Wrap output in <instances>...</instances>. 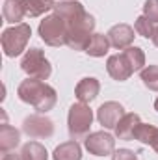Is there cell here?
<instances>
[{
    "instance_id": "obj_1",
    "label": "cell",
    "mask_w": 158,
    "mask_h": 160,
    "mask_svg": "<svg viewBox=\"0 0 158 160\" xmlns=\"http://www.w3.org/2000/svg\"><path fill=\"white\" fill-rule=\"evenodd\" d=\"M54 9L67 24V45L75 50H86L91 36H93L91 32L95 28L93 17L89 13H86L82 4L75 2V0L60 2L54 6Z\"/></svg>"
},
{
    "instance_id": "obj_2",
    "label": "cell",
    "mask_w": 158,
    "mask_h": 160,
    "mask_svg": "<svg viewBox=\"0 0 158 160\" xmlns=\"http://www.w3.org/2000/svg\"><path fill=\"white\" fill-rule=\"evenodd\" d=\"M21 101L32 104L37 112H48L56 104V91L39 78H28L19 86Z\"/></svg>"
},
{
    "instance_id": "obj_3",
    "label": "cell",
    "mask_w": 158,
    "mask_h": 160,
    "mask_svg": "<svg viewBox=\"0 0 158 160\" xmlns=\"http://www.w3.org/2000/svg\"><path fill=\"white\" fill-rule=\"evenodd\" d=\"M39 36H41V39L45 41L47 45H50V47L67 45V24H65V21L58 13L48 15L45 21H41Z\"/></svg>"
},
{
    "instance_id": "obj_4",
    "label": "cell",
    "mask_w": 158,
    "mask_h": 160,
    "mask_svg": "<svg viewBox=\"0 0 158 160\" xmlns=\"http://www.w3.org/2000/svg\"><path fill=\"white\" fill-rule=\"evenodd\" d=\"M93 121V112L89 110L87 104L78 102L73 104L69 110V134L73 140H82L87 136L89 127Z\"/></svg>"
},
{
    "instance_id": "obj_5",
    "label": "cell",
    "mask_w": 158,
    "mask_h": 160,
    "mask_svg": "<svg viewBox=\"0 0 158 160\" xmlns=\"http://www.w3.org/2000/svg\"><path fill=\"white\" fill-rule=\"evenodd\" d=\"M30 26L28 24H17L9 30H6L2 34V48L6 52V56H19L24 48L26 43L30 39Z\"/></svg>"
},
{
    "instance_id": "obj_6",
    "label": "cell",
    "mask_w": 158,
    "mask_h": 160,
    "mask_svg": "<svg viewBox=\"0 0 158 160\" xmlns=\"http://www.w3.org/2000/svg\"><path fill=\"white\" fill-rule=\"evenodd\" d=\"M21 67L24 73H28L32 78H39L45 80L50 77L52 69H50V63L48 60L45 58V54L41 52L39 48H32L24 54L22 62H21Z\"/></svg>"
},
{
    "instance_id": "obj_7",
    "label": "cell",
    "mask_w": 158,
    "mask_h": 160,
    "mask_svg": "<svg viewBox=\"0 0 158 160\" xmlns=\"http://www.w3.org/2000/svg\"><path fill=\"white\" fill-rule=\"evenodd\" d=\"M114 147H116V140L106 132H93L86 138V149L95 157L112 155Z\"/></svg>"
},
{
    "instance_id": "obj_8",
    "label": "cell",
    "mask_w": 158,
    "mask_h": 160,
    "mask_svg": "<svg viewBox=\"0 0 158 160\" xmlns=\"http://www.w3.org/2000/svg\"><path fill=\"white\" fill-rule=\"evenodd\" d=\"M123 116H125L123 106H121L119 102H114V101L104 102V104L99 108V112H97V119H99V123H101L104 128H116Z\"/></svg>"
},
{
    "instance_id": "obj_9",
    "label": "cell",
    "mask_w": 158,
    "mask_h": 160,
    "mask_svg": "<svg viewBox=\"0 0 158 160\" xmlns=\"http://www.w3.org/2000/svg\"><path fill=\"white\" fill-rule=\"evenodd\" d=\"M22 128L32 138H48L54 132L52 121L47 119V118H41V116H30V118H26Z\"/></svg>"
},
{
    "instance_id": "obj_10",
    "label": "cell",
    "mask_w": 158,
    "mask_h": 160,
    "mask_svg": "<svg viewBox=\"0 0 158 160\" xmlns=\"http://www.w3.org/2000/svg\"><path fill=\"white\" fill-rule=\"evenodd\" d=\"M106 67H108L110 77L116 78V80H119V82H121V80H126L132 73H134V67H132V63L128 62V58L125 56V52L110 56Z\"/></svg>"
},
{
    "instance_id": "obj_11",
    "label": "cell",
    "mask_w": 158,
    "mask_h": 160,
    "mask_svg": "<svg viewBox=\"0 0 158 160\" xmlns=\"http://www.w3.org/2000/svg\"><path fill=\"white\" fill-rule=\"evenodd\" d=\"M108 39H110V45L119 48V50L128 48L132 45V41H134V30L128 24H116V26L110 28Z\"/></svg>"
},
{
    "instance_id": "obj_12",
    "label": "cell",
    "mask_w": 158,
    "mask_h": 160,
    "mask_svg": "<svg viewBox=\"0 0 158 160\" xmlns=\"http://www.w3.org/2000/svg\"><path fill=\"white\" fill-rule=\"evenodd\" d=\"M140 116L138 114H125L121 121L116 127V134H117L119 140H134V134H136V128L140 127Z\"/></svg>"
},
{
    "instance_id": "obj_13",
    "label": "cell",
    "mask_w": 158,
    "mask_h": 160,
    "mask_svg": "<svg viewBox=\"0 0 158 160\" xmlns=\"http://www.w3.org/2000/svg\"><path fill=\"white\" fill-rule=\"evenodd\" d=\"M99 89H101V84L97 78H82L75 89V93H77V99L80 102L87 104L99 95Z\"/></svg>"
},
{
    "instance_id": "obj_14",
    "label": "cell",
    "mask_w": 158,
    "mask_h": 160,
    "mask_svg": "<svg viewBox=\"0 0 158 160\" xmlns=\"http://www.w3.org/2000/svg\"><path fill=\"white\" fill-rule=\"evenodd\" d=\"M134 138L140 140V142H143V143H147V145H151V147L158 153V128L156 127L140 123V127L136 128Z\"/></svg>"
},
{
    "instance_id": "obj_15",
    "label": "cell",
    "mask_w": 158,
    "mask_h": 160,
    "mask_svg": "<svg viewBox=\"0 0 158 160\" xmlns=\"http://www.w3.org/2000/svg\"><path fill=\"white\" fill-rule=\"evenodd\" d=\"M80 158H82V151H80V145L77 143V140L62 143L54 151V160H80Z\"/></svg>"
},
{
    "instance_id": "obj_16",
    "label": "cell",
    "mask_w": 158,
    "mask_h": 160,
    "mask_svg": "<svg viewBox=\"0 0 158 160\" xmlns=\"http://www.w3.org/2000/svg\"><path fill=\"white\" fill-rule=\"evenodd\" d=\"M108 48H110V39H108V36L93 34V36H91V39H89L87 48H86V52H87L89 56L99 58V56H104V54L108 52Z\"/></svg>"
},
{
    "instance_id": "obj_17",
    "label": "cell",
    "mask_w": 158,
    "mask_h": 160,
    "mask_svg": "<svg viewBox=\"0 0 158 160\" xmlns=\"http://www.w3.org/2000/svg\"><path fill=\"white\" fill-rule=\"evenodd\" d=\"M22 8L28 17H39L54 8V0H22Z\"/></svg>"
},
{
    "instance_id": "obj_18",
    "label": "cell",
    "mask_w": 158,
    "mask_h": 160,
    "mask_svg": "<svg viewBox=\"0 0 158 160\" xmlns=\"http://www.w3.org/2000/svg\"><path fill=\"white\" fill-rule=\"evenodd\" d=\"M2 11H4V19L7 22H19L26 15L24 8H22V2H19V0H6Z\"/></svg>"
},
{
    "instance_id": "obj_19",
    "label": "cell",
    "mask_w": 158,
    "mask_h": 160,
    "mask_svg": "<svg viewBox=\"0 0 158 160\" xmlns=\"http://www.w3.org/2000/svg\"><path fill=\"white\" fill-rule=\"evenodd\" d=\"M19 143V132L13 128V127H9V125H2V128H0V149L4 151V153H7L9 149H13L15 145Z\"/></svg>"
},
{
    "instance_id": "obj_20",
    "label": "cell",
    "mask_w": 158,
    "mask_h": 160,
    "mask_svg": "<svg viewBox=\"0 0 158 160\" xmlns=\"http://www.w3.org/2000/svg\"><path fill=\"white\" fill-rule=\"evenodd\" d=\"M22 158L24 160H47V149L37 142H30L22 147Z\"/></svg>"
},
{
    "instance_id": "obj_21",
    "label": "cell",
    "mask_w": 158,
    "mask_h": 160,
    "mask_svg": "<svg viewBox=\"0 0 158 160\" xmlns=\"http://www.w3.org/2000/svg\"><path fill=\"white\" fill-rule=\"evenodd\" d=\"M123 52H125V56L128 58V62L132 63L134 71H141V67L145 65V54H143V50L138 48V47H128V48H125Z\"/></svg>"
},
{
    "instance_id": "obj_22",
    "label": "cell",
    "mask_w": 158,
    "mask_h": 160,
    "mask_svg": "<svg viewBox=\"0 0 158 160\" xmlns=\"http://www.w3.org/2000/svg\"><path fill=\"white\" fill-rule=\"evenodd\" d=\"M141 80L149 89L158 91V65H149L141 69Z\"/></svg>"
},
{
    "instance_id": "obj_23",
    "label": "cell",
    "mask_w": 158,
    "mask_h": 160,
    "mask_svg": "<svg viewBox=\"0 0 158 160\" xmlns=\"http://www.w3.org/2000/svg\"><path fill=\"white\" fill-rule=\"evenodd\" d=\"M153 24H155L153 21H149L145 15H141V17L136 19L134 30H136L141 38H153V34H155V26H153Z\"/></svg>"
},
{
    "instance_id": "obj_24",
    "label": "cell",
    "mask_w": 158,
    "mask_h": 160,
    "mask_svg": "<svg viewBox=\"0 0 158 160\" xmlns=\"http://www.w3.org/2000/svg\"><path fill=\"white\" fill-rule=\"evenodd\" d=\"M143 15L153 21V22H158V0H147L145 6H143Z\"/></svg>"
},
{
    "instance_id": "obj_25",
    "label": "cell",
    "mask_w": 158,
    "mask_h": 160,
    "mask_svg": "<svg viewBox=\"0 0 158 160\" xmlns=\"http://www.w3.org/2000/svg\"><path fill=\"white\" fill-rule=\"evenodd\" d=\"M112 160H138L136 158V155L132 153V151H128V149H119L114 153V158Z\"/></svg>"
},
{
    "instance_id": "obj_26",
    "label": "cell",
    "mask_w": 158,
    "mask_h": 160,
    "mask_svg": "<svg viewBox=\"0 0 158 160\" xmlns=\"http://www.w3.org/2000/svg\"><path fill=\"white\" fill-rule=\"evenodd\" d=\"M2 160H24V158H22V155H17V153H4Z\"/></svg>"
},
{
    "instance_id": "obj_27",
    "label": "cell",
    "mask_w": 158,
    "mask_h": 160,
    "mask_svg": "<svg viewBox=\"0 0 158 160\" xmlns=\"http://www.w3.org/2000/svg\"><path fill=\"white\" fill-rule=\"evenodd\" d=\"M151 39H153V43L158 47V26L155 28V34H153V38H151Z\"/></svg>"
},
{
    "instance_id": "obj_28",
    "label": "cell",
    "mask_w": 158,
    "mask_h": 160,
    "mask_svg": "<svg viewBox=\"0 0 158 160\" xmlns=\"http://www.w3.org/2000/svg\"><path fill=\"white\" fill-rule=\"evenodd\" d=\"M155 108H156V110H158V99H156V101H155Z\"/></svg>"
}]
</instances>
